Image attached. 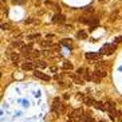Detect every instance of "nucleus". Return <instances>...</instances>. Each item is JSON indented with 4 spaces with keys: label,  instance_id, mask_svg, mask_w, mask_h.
<instances>
[{
    "label": "nucleus",
    "instance_id": "f257e3e1",
    "mask_svg": "<svg viewBox=\"0 0 122 122\" xmlns=\"http://www.w3.org/2000/svg\"><path fill=\"white\" fill-rule=\"evenodd\" d=\"M68 119L71 122H83L85 121V115H83L82 109H75L71 111V114L68 115Z\"/></svg>",
    "mask_w": 122,
    "mask_h": 122
},
{
    "label": "nucleus",
    "instance_id": "f03ea898",
    "mask_svg": "<svg viewBox=\"0 0 122 122\" xmlns=\"http://www.w3.org/2000/svg\"><path fill=\"white\" fill-rule=\"evenodd\" d=\"M51 109H52V113H54L55 115H59V114H63L65 113V105L61 102V99H58V98H55L54 102H52V106H51Z\"/></svg>",
    "mask_w": 122,
    "mask_h": 122
},
{
    "label": "nucleus",
    "instance_id": "7ed1b4c3",
    "mask_svg": "<svg viewBox=\"0 0 122 122\" xmlns=\"http://www.w3.org/2000/svg\"><path fill=\"white\" fill-rule=\"evenodd\" d=\"M22 68H23V70H25V71H28V70H36V67H35V62L25 61L24 63L22 65Z\"/></svg>",
    "mask_w": 122,
    "mask_h": 122
},
{
    "label": "nucleus",
    "instance_id": "20e7f679",
    "mask_svg": "<svg viewBox=\"0 0 122 122\" xmlns=\"http://www.w3.org/2000/svg\"><path fill=\"white\" fill-rule=\"evenodd\" d=\"M34 75H35L36 78H39V79H43V81H50V76L47 75V74H44V72L39 71V70H35Z\"/></svg>",
    "mask_w": 122,
    "mask_h": 122
},
{
    "label": "nucleus",
    "instance_id": "39448f33",
    "mask_svg": "<svg viewBox=\"0 0 122 122\" xmlns=\"http://www.w3.org/2000/svg\"><path fill=\"white\" fill-rule=\"evenodd\" d=\"M65 15H62V14H56L54 16V18H52V22L54 23H63L65 22Z\"/></svg>",
    "mask_w": 122,
    "mask_h": 122
},
{
    "label": "nucleus",
    "instance_id": "423d86ee",
    "mask_svg": "<svg viewBox=\"0 0 122 122\" xmlns=\"http://www.w3.org/2000/svg\"><path fill=\"white\" fill-rule=\"evenodd\" d=\"M35 67H36V70H38V68H44V67H47V63L44 61H42V59H36Z\"/></svg>",
    "mask_w": 122,
    "mask_h": 122
},
{
    "label": "nucleus",
    "instance_id": "0eeeda50",
    "mask_svg": "<svg viewBox=\"0 0 122 122\" xmlns=\"http://www.w3.org/2000/svg\"><path fill=\"white\" fill-rule=\"evenodd\" d=\"M101 79H102V78H101V75L98 74V71H97V70L91 72V81H94L95 83H99V82H101Z\"/></svg>",
    "mask_w": 122,
    "mask_h": 122
},
{
    "label": "nucleus",
    "instance_id": "6e6552de",
    "mask_svg": "<svg viewBox=\"0 0 122 122\" xmlns=\"http://www.w3.org/2000/svg\"><path fill=\"white\" fill-rule=\"evenodd\" d=\"M94 107H97L98 110H106V103L101 102V101H95V103H94Z\"/></svg>",
    "mask_w": 122,
    "mask_h": 122
},
{
    "label": "nucleus",
    "instance_id": "1a4fd4ad",
    "mask_svg": "<svg viewBox=\"0 0 122 122\" xmlns=\"http://www.w3.org/2000/svg\"><path fill=\"white\" fill-rule=\"evenodd\" d=\"M106 110H109V113H110V111H115V103L114 102L107 101V102H106Z\"/></svg>",
    "mask_w": 122,
    "mask_h": 122
},
{
    "label": "nucleus",
    "instance_id": "9d476101",
    "mask_svg": "<svg viewBox=\"0 0 122 122\" xmlns=\"http://www.w3.org/2000/svg\"><path fill=\"white\" fill-rule=\"evenodd\" d=\"M71 78L74 81V83H76V85H83V79L81 78V75H74V74H71Z\"/></svg>",
    "mask_w": 122,
    "mask_h": 122
},
{
    "label": "nucleus",
    "instance_id": "9b49d317",
    "mask_svg": "<svg viewBox=\"0 0 122 122\" xmlns=\"http://www.w3.org/2000/svg\"><path fill=\"white\" fill-rule=\"evenodd\" d=\"M12 47H14V48H20V50H22L23 47H24V44H23L20 40H15V42H12Z\"/></svg>",
    "mask_w": 122,
    "mask_h": 122
},
{
    "label": "nucleus",
    "instance_id": "f8f14e48",
    "mask_svg": "<svg viewBox=\"0 0 122 122\" xmlns=\"http://www.w3.org/2000/svg\"><path fill=\"white\" fill-rule=\"evenodd\" d=\"M10 55H11V59H12V62H14V63H18L19 59H20V56H19L16 52H11Z\"/></svg>",
    "mask_w": 122,
    "mask_h": 122
},
{
    "label": "nucleus",
    "instance_id": "ddd939ff",
    "mask_svg": "<svg viewBox=\"0 0 122 122\" xmlns=\"http://www.w3.org/2000/svg\"><path fill=\"white\" fill-rule=\"evenodd\" d=\"M101 54H94V52H89V54H86V58L87 59H98L99 58Z\"/></svg>",
    "mask_w": 122,
    "mask_h": 122
},
{
    "label": "nucleus",
    "instance_id": "4468645a",
    "mask_svg": "<svg viewBox=\"0 0 122 122\" xmlns=\"http://www.w3.org/2000/svg\"><path fill=\"white\" fill-rule=\"evenodd\" d=\"M62 67H63V70H72V65L70 62H63Z\"/></svg>",
    "mask_w": 122,
    "mask_h": 122
},
{
    "label": "nucleus",
    "instance_id": "2eb2a0df",
    "mask_svg": "<svg viewBox=\"0 0 122 122\" xmlns=\"http://www.w3.org/2000/svg\"><path fill=\"white\" fill-rule=\"evenodd\" d=\"M76 36H78L79 39H86V38H87V34L85 32V31H79Z\"/></svg>",
    "mask_w": 122,
    "mask_h": 122
},
{
    "label": "nucleus",
    "instance_id": "dca6fc26",
    "mask_svg": "<svg viewBox=\"0 0 122 122\" xmlns=\"http://www.w3.org/2000/svg\"><path fill=\"white\" fill-rule=\"evenodd\" d=\"M114 50H115V46H110V44H109L107 51H106V54H107V55H111L113 52H114Z\"/></svg>",
    "mask_w": 122,
    "mask_h": 122
},
{
    "label": "nucleus",
    "instance_id": "f3484780",
    "mask_svg": "<svg viewBox=\"0 0 122 122\" xmlns=\"http://www.w3.org/2000/svg\"><path fill=\"white\" fill-rule=\"evenodd\" d=\"M105 62H98V63H95V68L97 70H102V67H105Z\"/></svg>",
    "mask_w": 122,
    "mask_h": 122
},
{
    "label": "nucleus",
    "instance_id": "a211bd4d",
    "mask_svg": "<svg viewBox=\"0 0 122 122\" xmlns=\"http://www.w3.org/2000/svg\"><path fill=\"white\" fill-rule=\"evenodd\" d=\"M109 117H110V119L115 121V119H117V111H110V113H109Z\"/></svg>",
    "mask_w": 122,
    "mask_h": 122
},
{
    "label": "nucleus",
    "instance_id": "6ab92c4d",
    "mask_svg": "<svg viewBox=\"0 0 122 122\" xmlns=\"http://www.w3.org/2000/svg\"><path fill=\"white\" fill-rule=\"evenodd\" d=\"M40 46L42 47H48V46H51V42L50 40H42V42H40Z\"/></svg>",
    "mask_w": 122,
    "mask_h": 122
},
{
    "label": "nucleus",
    "instance_id": "aec40b11",
    "mask_svg": "<svg viewBox=\"0 0 122 122\" xmlns=\"http://www.w3.org/2000/svg\"><path fill=\"white\" fill-rule=\"evenodd\" d=\"M117 15H118V12H117V11L113 12V14L110 15V20H117Z\"/></svg>",
    "mask_w": 122,
    "mask_h": 122
},
{
    "label": "nucleus",
    "instance_id": "412c9836",
    "mask_svg": "<svg viewBox=\"0 0 122 122\" xmlns=\"http://www.w3.org/2000/svg\"><path fill=\"white\" fill-rule=\"evenodd\" d=\"M27 0H12V3L14 4H23V3H25Z\"/></svg>",
    "mask_w": 122,
    "mask_h": 122
},
{
    "label": "nucleus",
    "instance_id": "4be33fe9",
    "mask_svg": "<svg viewBox=\"0 0 122 122\" xmlns=\"http://www.w3.org/2000/svg\"><path fill=\"white\" fill-rule=\"evenodd\" d=\"M39 38H40L39 34H35V35H30L28 36V39H39Z\"/></svg>",
    "mask_w": 122,
    "mask_h": 122
},
{
    "label": "nucleus",
    "instance_id": "5701e85b",
    "mask_svg": "<svg viewBox=\"0 0 122 122\" xmlns=\"http://www.w3.org/2000/svg\"><path fill=\"white\" fill-rule=\"evenodd\" d=\"M62 43L65 44V46H67V47H71V42H68V39H65Z\"/></svg>",
    "mask_w": 122,
    "mask_h": 122
},
{
    "label": "nucleus",
    "instance_id": "b1692460",
    "mask_svg": "<svg viewBox=\"0 0 122 122\" xmlns=\"http://www.w3.org/2000/svg\"><path fill=\"white\" fill-rule=\"evenodd\" d=\"M117 119H118L119 122H122V113L121 111H117Z\"/></svg>",
    "mask_w": 122,
    "mask_h": 122
},
{
    "label": "nucleus",
    "instance_id": "393cba45",
    "mask_svg": "<svg viewBox=\"0 0 122 122\" xmlns=\"http://www.w3.org/2000/svg\"><path fill=\"white\" fill-rule=\"evenodd\" d=\"M86 11H87V12H93V11H94V8H93V7H87V8H86Z\"/></svg>",
    "mask_w": 122,
    "mask_h": 122
},
{
    "label": "nucleus",
    "instance_id": "a878e982",
    "mask_svg": "<svg viewBox=\"0 0 122 122\" xmlns=\"http://www.w3.org/2000/svg\"><path fill=\"white\" fill-rule=\"evenodd\" d=\"M1 28H3V30H7V28H10V25H8V24H3V25H1Z\"/></svg>",
    "mask_w": 122,
    "mask_h": 122
},
{
    "label": "nucleus",
    "instance_id": "bb28decb",
    "mask_svg": "<svg viewBox=\"0 0 122 122\" xmlns=\"http://www.w3.org/2000/svg\"><path fill=\"white\" fill-rule=\"evenodd\" d=\"M119 42H122V38L119 36V38H117V43H119Z\"/></svg>",
    "mask_w": 122,
    "mask_h": 122
},
{
    "label": "nucleus",
    "instance_id": "cd10ccee",
    "mask_svg": "<svg viewBox=\"0 0 122 122\" xmlns=\"http://www.w3.org/2000/svg\"><path fill=\"white\" fill-rule=\"evenodd\" d=\"M99 122H106V121H103V119H102V121H99Z\"/></svg>",
    "mask_w": 122,
    "mask_h": 122
},
{
    "label": "nucleus",
    "instance_id": "c85d7f7f",
    "mask_svg": "<svg viewBox=\"0 0 122 122\" xmlns=\"http://www.w3.org/2000/svg\"><path fill=\"white\" fill-rule=\"evenodd\" d=\"M99 1H105V0H99Z\"/></svg>",
    "mask_w": 122,
    "mask_h": 122
}]
</instances>
